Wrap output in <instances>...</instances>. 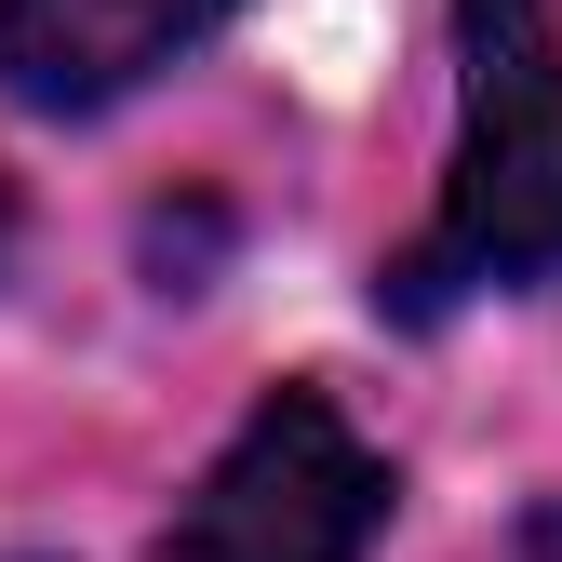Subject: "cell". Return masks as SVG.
<instances>
[{
    "label": "cell",
    "instance_id": "obj_1",
    "mask_svg": "<svg viewBox=\"0 0 562 562\" xmlns=\"http://www.w3.org/2000/svg\"><path fill=\"white\" fill-rule=\"evenodd\" d=\"M456 81H469V121H456L442 215L375 281V308L402 322L562 281V14L549 0H456Z\"/></svg>",
    "mask_w": 562,
    "mask_h": 562
},
{
    "label": "cell",
    "instance_id": "obj_2",
    "mask_svg": "<svg viewBox=\"0 0 562 562\" xmlns=\"http://www.w3.org/2000/svg\"><path fill=\"white\" fill-rule=\"evenodd\" d=\"M389 496H402L389 456L322 389H268L201 469V496L161 522V562H362Z\"/></svg>",
    "mask_w": 562,
    "mask_h": 562
},
{
    "label": "cell",
    "instance_id": "obj_3",
    "mask_svg": "<svg viewBox=\"0 0 562 562\" xmlns=\"http://www.w3.org/2000/svg\"><path fill=\"white\" fill-rule=\"evenodd\" d=\"M241 0H0V94L41 121H94L134 81L201 54Z\"/></svg>",
    "mask_w": 562,
    "mask_h": 562
},
{
    "label": "cell",
    "instance_id": "obj_4",
    "mask_svg": "<svg viewBox=\"0 0 562 562\" xmlns=\"http://www.w3.org/2000/svg\"><path fill=\"white\" fill-rule=\"evenodd\" d=\"M522 562H562V496H549V509L522 522Z\"/></svg>",
    "mask_w": 562,
    "mask_h": 562
},
{
    "label": "cell",
    "instance_id": "obj_5",
    "mask_svg": "<svg viewBox=\"0 0 562 562\" xmlns=\"http://www.w3.org/2000/svg\"><path fill=\"white\" fill-rule=\"evenodd\" d=\"M0 255H14V188H0Z\"/></svg>",
    "mask_w": 562,
    "mask_h": 562
}]
</instances>
